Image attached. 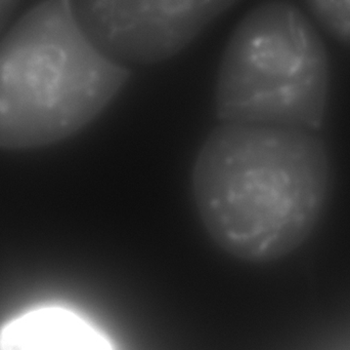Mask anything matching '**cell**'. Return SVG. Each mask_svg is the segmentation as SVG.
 I'll return each instance as SVG.
<instances>
[{"mask_svg":"<svg viewBox=\"0 0 350 350\" xmlns=\"http://www.w3.org/2000/svg\"><path fill=\"white\" fill-rule=\"evenodd\" d=\"M330 181L328 151L316 131L222 123L196 156L191 192L202 226L220 251L265 264L312 236Z\"/></svg>","mask_w":350,"mask_h":350,"instance_id":"obj_1","label":"cell"},{"mask_svg":"<svg viewBox=\"0 0 350 350\" xmlns=\"http://www.w3.org/2000/svg\"><path fill=\"white\" fill-rule=\"evenodd\" d=\"M129 76L86 34L72 0H42L0 37V150L41 149L77 135Z\"/></svg>","mask_w":350,"mask_h":350,"instance_id":"obj_2","label":"cell"},{"mask_svg":"<svg viewBox=\"0 0 350 350\" xmlns=\"http://www.w3.org/2000/svg\"><path fill=\"white\" fill-rule=\"evenodd\" d=\"M330 86L328 51L310 18L289 2H267L243 18L226 47L216 114L221 123L317 131Z\"/></svg>","mask_w":350,"mask_h":350,"instance_id":"obj_3","label":"cell"},{"mask_svg":"<svg viewBox=\"0 0 350 350\" xmlns=\"http://www.w3.org/2000/svg\"><path fill=\"white\" fill-rule=\"evenodd\" d=\"M238 0H72L86 34L123 65H149L185 49Z\"/></svg>","mask_w":350,"mask_h":350,"instance_id":"obj_4","label":"cell"},{"mask_svg":"<svg viewBox=\"0 0 350 350\" xmlns=\"http://www.w3.org/2000/svg\"><path fill=\"white\" fill-rule=\"evenodd\" d=\"M112 349L106 335L79 314L66 308H37L0 328L2 350Z\"/></svg>","mask_w":350,"mask_h":350,"instance_id":"obj_5","label":"cell"},{"mask_svg":"<svg viewBox=\"0 0 350 350\" xmlns=\"http://www.w3.org/2000/svg\"><path fill=\"white\" fill-rule=\"evenodd\" d=\"M306 3L330 36L350 47V0H306Z\"/></svg>","mask_w":350,"mask_h":350,"instance_id":"obj_6","label":"cell"},{"mask_svg":"<svg viewBox=\"0 0 350 350\" xmlns=\"http://www.w3.org/2000/svg\"><path fill=\"white\" fill-rule=\"evenodd\" d=\"M20 0H0V37Z\"/></svg>","mask_w":350,"mask_h":350,"instance_id":"obj_7","label":"cell"}]
</instances>
